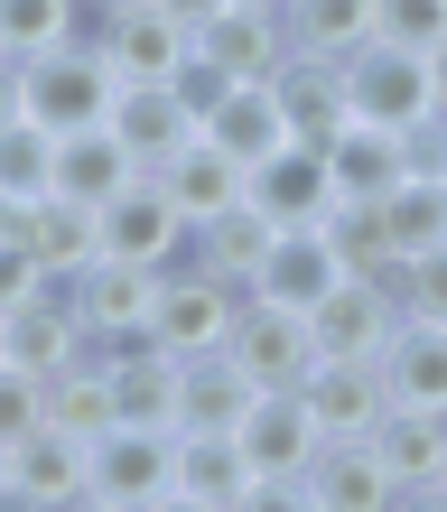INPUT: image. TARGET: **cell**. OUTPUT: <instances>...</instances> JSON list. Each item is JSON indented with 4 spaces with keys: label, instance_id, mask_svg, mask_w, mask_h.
<instances>
[{
    "label": "cell",
    "instance_id": "obj_1",
    "mask_svg": "<svg viewBox=\"0 0 447 512\" xmlns=\"http://www.w3.org/2000/svg\"><path fill=\"white\" fill-rule=\"evenodd\" d=\"M28 122L38 131H103L112 122V103H122V75H112V56L103 38H66V47H47V56H28Z\"/></svg>",
    "mask_w": 447,
    "mask_h": 512
},
{
    "label": "cell",
    "instance_id": "obj_2",
    "mask_svg": "<svg viewBox=\"0 0 447 512\" xmlns=\"http://www.w3.org/2000/svg\"><path fill=\"white\" fill-rule=\"evenodd\" d=\"M345 103L354 122H382V131H429L438 122V66L420 47H392V38H364L345 56Z\"/></svg>",
    "mask_w": 447,
    "mask_h": 512
},
{
    "label": "cell",
    "instance_id": "obj_3",
    "mask_svg": "<svg viewBox=\"0 0 447 512\" xmlns=\"http://www.w3.org/2000/svg\"><path fill=\"white\" fill-rule=\"evenodd\" d=\"M243 308H252V289L187 252V261H168V280H159V326H149V336L168 354H215V345H233V317Z\"/></svg>",
    "mask_w": 447,
    "mask_h": 512
},
{
    "label": "cell",
    "instance_id": "obj_4",
    "mask_svg": "<svg viewBox=\"0 0 447 512\" xmlns=\"http://www.w3.org/2000/svg\"><path fill=\"white\" fill-rule=\"evenodd\" d=\"M94 503H103V512L177 503V429H140V419H112V429L94 438Z\"/></svg>",
    "mask_w": 447,
    "mask_h": 512
},
{
    "label": "cell",
    "instance_id": "obj_5",
    "mask_svg": "<svg viewBox=\"0 0 447 512\" xmlns=\"http://www.w3.org/2000/svg\"><path fill=\"white\" fill-rule=\"evenodd\" d=\"M196 66L224 75V84H271V75L289 66V19H280V0H224V10L196 28Z\"/></svg>",
    "mask_w": 447,
    "mask_h": 512
},
{
    "label": "cell",
    "instance_id": "obj_6",
    "mask_svg": "<svg viewBox=\"0 0 447 512\" xmlns=\"http://www.w3.org/2000/svg\"><path fill=\"white\" fill-rule=\"evenodd\" d=\"M159 280H168V270L103 252L84 280H66V298H75V317H84V336H94V345H131V336L159 326Z\"/></svg>",
    "mask_w": 447,
    "mask_h": 512
},
{
    "label": "cell",
    "instance_id": "obj_7",
    "mask_svg": "<svg viewBox=\"0 0 447 512\" xmlns=\"http://www.w3.org/2000/svg\"><path fill=\"white\" fill-rule=\"evenodd\" d=\"M187 243H196V224L177 215V196H168L149 168L103 205V252H112V261H149V270H168V261H187Z\"/></svg>",
    "mask_w": 447,
    "mask_h": 512
},
{
    "label": "cell",
    "instance_id": "obj_8",
    "mask_svg": "<svg viewBox=\"0 0 447 512\" xmlns=\"http://www.w3.org/2000/svg\"><path fill=\"white\" fill-rule=\"evenodd\" d=\"M10 503L28 512H66V503H94V438H66V429H28L10 447Z\"/></svg>",
    "mask_w": 447,
    "mask_h": 512
},
{
    "label": "cell",
    "instance_id": "obj_9",
    "mask_svg": "<svg viewBox=\"0 0 447 512\" xmlns=\"http://www.w3.org/2000/svg\"><path fill=\"white\" fill-rule=\"evenodd\" d=\"M233 364H243L261 391H298L317 373V336H308V308H271V298H252L243 317H233Z\"/></svg>",
    "mask_w": 447,
    "mask_h": 512
},
{
    "label": "cell",
    "instance_id": "obj_10",
    "mask_svg": "<svg viewBox=\"0 0 447 512\" xmlns=\"http://www.w3.org/2000/svg\"><path fill=\"white\" fill-rule=\"evenodd\" d=\"M326 168H336V205H382L410 168H420V131L345 122V131H326Z\"/></svg>",
    "mask_w": 447,
    "mask_h": 512
},
{
    "label": "cell",
    "instance_id": "obj_11",
    "mask_svg": "<svg viewBox=\"0 0 447 512\" xmlns=\"http://www.w3.org/2000/svg\"><path fill=\"white\" fill-rule=\"evenodd\" d=\"M392 326H401V289L392 280H364V270H345V280L308 308L317 354H382V345H392Z\"/></svg>",
    "mask_w": 447,
    "mask_h": 512
},
{
    "label": "cell",
    "instance_id": "obj_12",
    "mask_svg": "<svg viewBox=\"0 0 447 512\" xmlns=\"http://www.w3.org/2000/svg\"><path fill=\"white\" fill-rule=\"evenodd\" d=\"M261 466L243 457L233 429H177V503L187 512H252Z\"/></svg>",
    "mask_w": 447,
    "mask_h": 512
},
{
    "label": "cell",
    "instance_id": "obj_13",
    "mask_svg": "<svg viewBox=\"0 0 447 512\" xmlns=\"http://www.w3.org/2000/svg\"><path fill=\"white\" fill-rule=\"evenodd\" d=\"M94 354H103V382H112V419H140V429H177V373H187V354H168L159 336L94 345Z\"/></svg>",
    "mask_w": 447,
    "mask_h": 512
},
{
    "label": "cell",
    "instance_id": "obj_14",
    "mask_svg": "<svg viewBox=\"0 0 447 512\" xmlns=\"http://www.w3.org/2000/svg\"><path fill=\"white\" fill-rule=\"evenodd\" d=\"M382 503H401V475L382 466L373 429L364 438H317V457H308V512H382Z\"/></svg>",
    "mask_w": 447,
    "mask_h": 512
},
{
    "label": "cell",
    "instance_id": "obj_15",
    "mask_svg": "<svg viewBox=\"0 0 447 512\" xmlns=\"http://www.w3.org/2000/svg\"><path fill=\"white\" fill-rule=\"evenodd\" d=\"M298 391H308V410H317L326 438H364V429H382V410H392L382 354H317V373Z\"/></svg>",
    "mask_w": 447,
    "mask_h": 512
},
{
    "label": "cell",
    "instance_id": "obj_16",
    "mask_svg": "<svg viewBox=\"0 0 447 512\" xmlns=\"http://www.w3.org/2000/svg\"><path fill=\"white\" fill-rule=\"evenodd\" d=\"M252 205L271 224H326L336 215V168H326V140H280L271 159L252 168Z\"/></svg>",
    "mask_w": 447,
    "mask_h": 512
},
{
    "label": "cell",
    "instance_id": "obj_17",
    "mask_svg": "<svg viewBox=\"0 0 447 512\" xmlns=\"http://www.w3.org/2000/svg\"><path fill=\"white\" fill-rule=\"evenodd\" d=\"M19 233H28V252L47 261V280H84V270L103 261V205H84V196H66V187L28 196V205H19Z\"/></svg>",
    "mask_w": 447,
    "mask_h": 512
},
{
    "label": "cell",
    "instance_id": "obj_18",
    "mask_svg": "<svg viewBox=\"0 0 447 512\" xmlns=\"http://www.w3.org/2000/svg\"><path fill=\"white\" fill-rule=\"evenodd\" d=\"M103 56L122 84H177V66L196 56V28H177L159 0H140V10H112L103 19Z\"/></svg>",
    "mask_w": 447,
    "mask_h": 512
},
{
    "label": "cell",
    "instance_id": "obj_19",
    "mask_svg": "<svg viewBox=\"0 0 447 512\" xmlns=\"http://www.w3.org/2000/svg\"><path fill=\"white\" fill-rule=\"evenodd\" d=\"M0 354L10 364H28V373H66L75 354H94V336H84V317H75V298H66V280H56L47 298H28V308H0Z\"/></svg>",
    "mask_w": 447,
    "mask_h": 512
},
{
    "label": "cell",
    "instance_id": "obj_20",
    "mask_svg": "<svg viewBox=\"0 0 447 512\" xmlns=\"http://www.w3.org/2000/svg\"><path fill=\"white\" fill-rule=\"evenodd\" d=\"M149 177H159V187L177 196V215H187V224H215V215H233V205L252 196V168L233 159L224 140H205V131L177 149V159H159Z\"/></svg>",
    "mask_w": 447,
    "mask_h": 512
},
{
    "label": "cell",
    "instance_id": "obj_21",
    "mask_svg": "<svg viewBox=\"0 0 447 512\" xmlns=\"http://www.w3.org/2000/svg\"><path fill=\"white\" fill-rule=\"evenodd\" d=\"M336 280H345L336 233H326V224H280V243H271V261H261L252 298H271V308H317Z\"/></svg>",
    "mask_w": 447,
    "mask_h": 512
},
{
    "label": "cell",
    "instance_id": "obj_22",
    "mask_svg": "<svg viewBox=\"0 0 447 512\" xmlns=\"http://www.w3.org/2000/svg\"><path fill=\"white\" fill-rule=\"evenodd\" d=\"M243 457L261 466V475H308V457H317V410H308V391H261V401L243 410Z\"/></svg>",
    "mask_w": 447,
    "mask_h": 512
},
{
    "label": "cell",
    "instance_id": "obj_23",
    "mask_svg": "<svg viewBox=\"0 0 447 512\" xmlns=\"http://www.w3.org/2000/svg\"><path fill=\"white\" fill-rule=\"evenodd\" d=\"M112 131H122V149L140 168H159V159H177L196 131H205V112L177 94V84H122V103H112Z\"/></svg>",
    "mask_w": 447,
    "mask_h": 512
},
{
    "label": "cell",
    "instance_id": "obj_24",
    "mask_svg": "<svg viewBox=\"0 0 447 512\" xmlns=\"http://www.w3.org/2000/svg\"><path fill=\"white\" fill-rule=\"evenodd\" d=\"M373 447H382V466L401 475V503H438V466H447V410H382V429H373Z\"/></svg>",
    "mask_w": 447,
    "mask_h": 512
},
{
    "label": "cell",
    "instance_id": "obj_25",
    "mask_svg": "<svg viewBox=\"0 0 447 512\" xmlns=\"http://www.w3.org/2000/svg\"><path fill=\"white\" fill-rule=\"evenodd\" d=\"M261 401V382L233 364V354H187V373H177V429H243V410Z\"/></svg>",
    "mask_w": 447,
    "mask_h": 512
},
{
    "label": "cell",
    "instance_id": "obj_26",
    "mask_svg": "<svg viewBox=\"0 0 447 512\" xmlns=\"http://www.w3.org/2000/svg\"><path fill=\"white\" fill-rule=\"evenodd\" d=\"M382 382L401 410H447V326L438 317H401L382 345Z\"/></svg>",
    "mask_w": 447,
    "mask_h": 512
},
{
    "label": "cell",
    "instance_id": "obj_27",
    "mask_svg": "<svg viewBox=\"0 0 447 512\" xmlns=\"http://www.w3.org/2000/svg\"><path fill=\"white\" fill-rule=\"evenodd\" d=\"M205 140H224L243 168H261V159H271L280 140H298V131H289V112H280L271 84H224V94L205 103Z\"/></svg>",
    "mask_w": 447,
    "mask_h": 512
},
{
    "label": "cell",
    "instance_id": "obj_28",
    "mask_svg": "<svg viewBox=\"0 0 447 512\" xmlns=\"http://www.w3.org/2000/svg\"><path fill=\"white\" fill-rule=\"evenodd\" d=\"M271 94H280V112H289V131H298V140H326V131H345V122H354V103H345V66H336V56H298V47H289V66L271 75Z\"/></svg>",
    "mask_w": 447,
    "mask_h": 512
},
{
    "label": "cell",
    "instance_id": "obj_29",
    "mask_svg": "<svg viewBox=\"0 0 447 512\" xmlns=\"http://www.w3.org/2000/svg\"><path fill=\"white\" fill-rule=\"evenodd\" d=\"M103 19L94 0H0V56H47V47H66V38H103Z\"/></svg>",
    "mask_w": 447,
    "mask_h": 512
},
{
    "label": "cell",
    "instance_id": "obj_30",
    "mask_svg": "<svg viewBox=\"0 0 447 512\" xmlns=\"http://www.w3.org/2000/svg\"><path fill=\"white\" fill-rule=\"evenodd\" d=\"M131 177H140V159L122 149V131H112V122H103V131H66V140H56V187L84 196V205H112Z\"/></svg>",
    "mask_w": 447,
    "mask_h": 512
},
{
    "label": "cell",
    "instance_id": "obj_31",
    "mask_svg": "<svg viewBox=\"0 0 447 512\" xmlns=\"http://www.w3.org/2000/svg\"><path fill=\"white\" fill-rule=\"evenodd\" d=\"M271 243H280V224H271V215H261V205L243 196L233 215L196 224V243H187V252H196L205 270H224V280H243V289H252V280H261V261H271Z\"/></svg>",
    "mask_w": 447,
    "mask_h": 512
},
{
    "label": "cell",
    "instance_id": "obj_32",
    "mask_svg": "<svg viewBox=\"0 0 447 512\" xmlns=\"http://www.w3.org/2000/svg\"><path fill=\"white\" fill-rule=\"evenodd\" d=\"M280 19L298 56H336V66L373 38V0H280Z\"/></svg>",
    "mask_w": 447,
    "mask_h": 512
},
{
    "label": "cell",
    "instance_id": "obj_33",
    "mask_svg": "<svg viewBox=\"0 0 447 512\" xmlns=\"http://www.w3.org/2000/svg\"><path fill=\"white\" fill-rule=\"evenodd\" d=\"M47 429H66V438H103V429H112L103 354H75L66 373H47Z\"/></svg>",
    "mask_w": 447,
    "mask_h": 512
},
{
    "label": "cell",
    "instance_id": "obj_34",
    "mask_svg": "<svg viewBox=\"0 0 447 512\" xmlns=\"http://www.w3.org/2000/svg\"><path fill=\"white\" fill-rule=\"evenodd\" d=\"M382 224H392L401 261H410V252H438V243H447V177H438V168H410L401 187L382 196Z\"/></svg>",
    "mask_w": 447,
    "mask_h": 512
},
{
    "label": "cell",
    "instance_id": "obj_35",
    "mask_svg": "<svg viewBox=\"0 0 447 512\" xmlns=\"http://www.w3.org/2000/svg\"><path fill=\"white\" fill-rule=\"evenodd\" d=\"M326 233H336V261L364 270V280H392L401 270V243H392V224H382V205H336Z\"/></svg>",
    "mask_w": 447,
    "mask_h": 512
},
{
    "label": "cell",
    "instance_id": "obj_36",
    "mask_svg": "<svg viewBox=\"0 0 447 512\" xmlns=\"http://www.w3.org/2000/svg\"><path fill=\"white\" fill-rule=\"evenodd\" d=\"M0 187H10L19 205L47 196L56 187V131H38V122H10V131H0Z\"/></svg>",
    "mask_w": 447,
    "mask_h": 512
},
{
    "label": "cell",
    "instance_id": "obj_37",
    "mask_svg": "<svg viewBox=\"0 0 447 512\" xmlns=\"http://www.w3.org/2000/svg\"><path fill=\"white\" fill-rule=\"evenodd\" d=\"M373 38H392V47H438L447 38V0H373Z\"/></svg>",
    "mask_w": 447,
    "mask_h": 512
},
{
    "label": "cell",
    "instance_id": "obj_38",
    "mask_svg": "<svg viewBox=\"0 0 447 512\" xmlns=\"http://www.w3.org/2000/svg\"><path fill=\"white\" fill-rule=\"evenodd\" d=\"M392 289H401V317H438L447 326V243L438 252H410L392 270Z\"/></svg>",
    "mask_w": 447,
    "mask_h": 512
},
{
    "label": "cell",
    "instance_id": "obj_39",
    "mask_svg": "<svg viewBox=\"0 0 447 512\" xmlns=\"http://www.w3.org/2000/svg\"><path fill=\"white\" fill-rule=\"evenodd\" d=\"M38 419H47V382L38 373H28V364H10V354H0V438H28V429H38Z\"/></svg>",
    "mask_w": 447,
    "mask_h": 512
},
{
    "label": "cell",
    "instance_id": "obj_40",
    "mask_svg": "<svg viewBox=\"0 0 447 512\" xmlns=\"http://www.w3.org/2000/svg\"><path fill=\"white\" fill-rule=\"evenodd\" d=\"M47 289H56L47 261L28 252V233L10 224V233H0V308H28V298H47Z\"/></svg>",
    "mask_w": 447,
    "mask_h": 512
},
{
    "label": "cell",
    "instance_id": "obj_41",
    "mask_svg": "<svg viewBox=\"0 0 447 512\" xmlns=\"http://www.w3.org/2000/svg\"><path fill=\"white\" fill-rule=\"evenodd\" d=\"M28 122V75H19V56H0V131Z\"/></svg>",
    "mask_w": 447,
    "mask_h": 512
},
{
    "label": "cell",
    "instance_id": "obj_42",
    "mask_svg": "<svg viewBox=\"0 0 447 512\" xmlns=\"http://www.w3.org/2000/svg\"><path fill=\"white\" fill-rule=\"evenodd\" d=\"M420 168H438V177H447V112H438L429 131H420Z\"/></svg>",
    "mask_w": 447,
    "mask_h": 512
},
{
    "label": "cell",
    "instance_id": "obj_43",
    "mask_svg": "<svg viewBox=\"0 0 447 512\" xmlns=\"http://www.w3.org/2000/svg\"><path fill=\"white\" fill-rule=\"evenodd\" d=\"M159 10H168L177 28H205V19H215V10H224V0H159Z\"/></svg>",
    "mask_w": 447,
    "mask_h": 512
},
{
    "label": "cell",
    "instance_id": "obj_44",
    "mask_svg": "<svg viewBox=\"0 0 447 512\" xmlns=\"http://www.w3.org/2000/svg\"><path fill=\"white\" fill-rule=\"evenodd\" d=\"M429 66H438V103H447V38H438V47H429Z\"/></svg>",
    "mask_w": 447,
    "mask_h": 512
},
{
    "label": "cell",
    "instance_id": "obj_45",
    "mask_svg": "<svg viewBox=\"0 0 447 512\" xmlns=\"http://www.w3.org/2000/svg\"><path fill=\"white\" fill-rule=\"evenodd\" d=\"M10 224H19V196H10V187H0V233H10Z\"/></svg>",
    "mask_w": 447,
    "mask_h": 512
},
{
    "label": "cell",
    "instance_id": "obj_46",
    "mask_svg": "<svg viewBox=\"0 0 447 512\" xmlns=\"http://www.w3.org/2000/svg\"><path fill=\"white\" fill-rule=\"evenodd\" d=\"M0 503H10V438H0Z\"/></svg>",
    "mask_w": 447,
    "mask_h": 512
},
{
    "label": "cell",
    "instance_id": "obj_47",
    "mask_svg": "<svg viewBox=\"0 0 447 512\" xmlns=\"http://www.w3.org/2000/svg\"><path fill=\"white\" fill-rule=\"evenodd\" d=\"M94 10H140V0H94Z\"/></svg>",
    "mask_w": 447,
    "mask_h": 512
},
{
    "label": "cell",
    "instance_id": "obj_48",
    "mask_svg": "<svg viewBox=\"0 0 447 512\" xmlns=\"http://www.w3.org/2000/svg\"><path fill=\"white\" fill-rule=\"evenodd\" d=\"M438 503H447V466H438Z\"/></svg>",
    "mask_w": 447,
    "mask_h": 512
}]
</instances>
